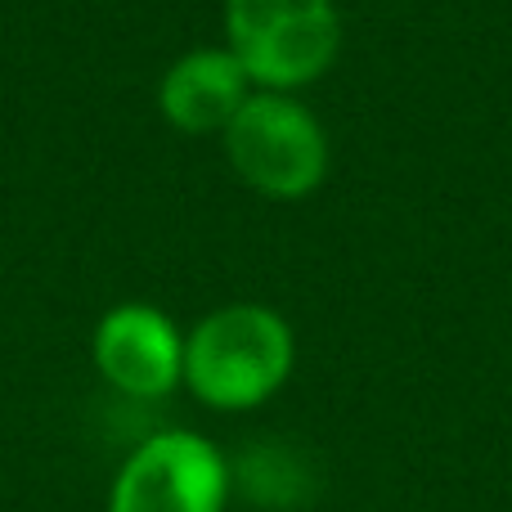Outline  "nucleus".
<instances>
[{
  "mask_svg": "<svg viewBox=\"0 0 512 512\" xmlns=\"http://www.w3.org/2000/svg\"><path fill=\"white\" fill-rule=\"evenodd\" d=\"M297 333L265 301L216 306L185 333V391L216 414H248L288 387Z\"/></svg>",
  "mask_w": 512,
  "mask_h": 512,
  "instance_id": "nucleus-1",
  "label": "nucleus"
},
{
  "mask_svg": "<svg viewBox=\"0 0 512 512\" xmlns=\"http://www.w3.org/2000/svg\"><path fill=\"white\" fill-rule=\"evenodd\" d=\"M221 23L256 90L297 95L324 81L342 54L337 0H225Z\"/></svg>",
  "mask_w": 512,
  "mask_h": 512,
  "instance_id": "nucleus-2",
  "label": "nucleus"
},
{
  "mask_svg": "<svg viewBox=\"0 0 512 512\" xmlns=\"http://www.w3.org/2000/svg\"><path fill=\"white\" fill-rule=\"evenodd\" d=\"M221 149L239 185L270 203H301L319 194L333 167L328 131L297 95L252 90V99L225 126Z\"/></svg>",
  "mask_w": 512,
  "mask_h": 512,
  "instance_id": "nucleus-3",
  "label": "nucleus"
},
{
  "mask_svg": "<svg viewBox=\"0 0 512 512\" xmlns=\"http://www.w3.org/2000/svg\"><path fill=\"white\" fill-rule=\"evenodd\" d=\"M230 486V459L212 436L167 427L122 459L108 486V512H225Z\"/></svg>",
  "mask_w": 512,
  "mask_h": 512,
  "instance_id": "nucleus-4",
  "label": "nucleus"
},
{
  "mask_svg": "<svg viewBox=\"0 0 512 512\" xmlns=\"http://www.w3.org/2000/svg\"><path fill=\"white\" fill-rule=\"evenodd\" d=\"M99 378L131 400H162L185 387V333L162 306L117 301L90 333Z\"/></svg>",
  "mask_w": 512,
  "mask_h": 512,
  "instance_id": "nucleus-5",
  "label": "nucleus"
},
{
  "mask_svg": "<svg viewBox=\"0 0 512 512\" xmlns=\"http://www.w3.org/2000/svg\"><path fill=\"white\" fill-rule=\"evenodd\" d=\"M252 81L230 45H194L176 54L158 81V113L180 135H225L243 104L252 99Z\"/></svg>",
  "mask_w": 512,
  "mask_h": 512,
  "instance_id": "nucleus-6",
  "label": "nucleus"
}]
</instances>
